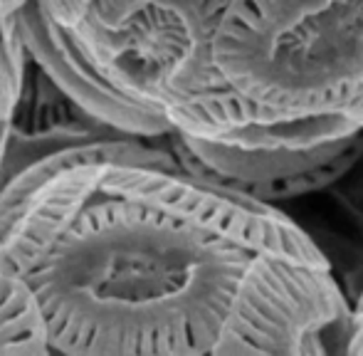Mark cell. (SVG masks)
Instances as JSON below:
<instances>
[{"mask_svg":"<svg viewBox=\"0 0 363 356\" xmlns=\"http://www.w3.org/2000/svg\"><path fill=\"white\" fill-rule=\"evenodd\" d=\"M252 255L188 216L96 191L28 279L52 354L213 356Z\"/></svg>","mask_w":363,"mask_h":356,"instance_id":"cell-1","label":"cell"},{"mask_svg":"<svg viewBox=\"0 0 363 356\" xmlns=\"http://www.w3.org/2000/svg\"><path fill=\"white\" fill-rule=\"evenodd\" d=\"M230 0H89L74 38L106 79L176 131L220 136L274 121L223 77L216 38Z\"/></svg>","mask_w":363,"mask_h":356,"instance_id":"cell-2","label":"cell"},{"mask_svg":"<svg viewBox=\"0 0 363 356\" xmlns=\"http://www.w3.org/2000/svg\"><path fill=\"white\" fill-rule=\"evenodd\" d=\"M216 60L272 116L363 109V0H230Z\"/></svg>","mask_w":363,"mask_h":356,"instance_id":"cell-3","label":"cell"},{"mask_svg":"<svg viewBox=\"0 0 363 356\" xmlns=\"http://www.w3.org/2000/svg\"><path fill=\"white\" fill-rule=\"evenodd\" d=\"M188 174L277 206L324 191L363 159V109L252 121L220 136L168 134Z\"/></svg>","mask_w":363,"mask_h":356,"instance_id":"cell-4","label":"cell"},{"mask_svg":"<svg viewBox=\"0 0 363 356\" xmlns=\"http://www.w3.org/2000/svg\"><path fill=\"white\" fill-rule=\"evenodd\" d=\"M109 164L181 171L168 136L116 134L28 161L0 183V267L28 277L94 198Z\"/></svg>","mask_w":363,"mask_h":356,"instance_id":"cell-5","label":"cell"},{"mask_svg":"<svg viewBox=\"0 0 363 356\" xmlns=\"http://www.w3.org/2000/svg\"><path fill=\"white\" fill-rule=\"evenodd\" d=\"M354 304L331 265L255 252L238 284L213 356L346 354Z\"/></svg>","mask_w":363,"mask_h":356,"instance_id":"cell-6","label":"cell"},{"mask_svg":"<svg viewBox=\"0 0 363 356\" xmlns=\"http://www.w3.org/2000/svg\"><path fill=\"white\" fill-rule=\"evenodd\" d=\"M10 20L25 52L91 116L146 139H163L176 131L163 116L116 89L84 52L72 28L60 23L43 0H28Z\"/></svg>","mask_w":363,"mask_h":356,"instance_id":"cell-7","label":"cell"},{"mask_svg":"<svg viewBox=\"0 0 363 356\" xmlns=\"http://www.w3.org/2000/svg\"><path fill=\"white\" fill-rule=\"evenodd\" d=\"M116 134H124V131H116L114 126L104 124L86 109H82L28 52L23 55L20 94L13 114V134H10V151L3 178L28 161L40 159L55 149Z\"/></svg>","mask_w":363,"mask_h":356,"instance_id":"cell-8","label":"cell"},{"mask_svg":"<svg viewBox=\"0 0 363 356\" xmlns=\"http://www.w3.org/2000/svg\"><path fill=\"white\" fill-rule=\"evenodd\" d=\"M0 354H52L48 319L33 282L5 267H0Z\"/></svg>","mask_w":363,"mask_h":356,"instance_id":"cell-9","label":"cell"},{"mask_svg":"<svg viewBox=\"0 0 363 356\" xmlns=\"http://www.w3.org/2000/svg\"><path fill=\"white\" fill-rule=\"evenodd\" d=\"M25 48L15 35L13 20H0V181L5 174L13 134V114L20 94V72H23Z\"/></svg>","mask_w":363,"mask_h":356,"instance_id":"cell-10","label":"cell"},{"mask_svg":"<svg viewBox=\"0 0 363 356\" xmlns=\"http://www.w3.org/2000/svg\"><path fill=\"white\" fill-rule=\"evenodd\" d=\"M43 3L48 5V10L60 20V23L72 28L77 20L84 15L89 0H43Z\"/></svg>","mask_w":363,"mask_h":356,"instance_id":"cell-11","label":"cell"},{"mask_svg":"<svg viewBox=\"0 0 363 356\" xmlns=\"http://www.w3.org/2000/svg\"><path fill=\"white\" fill-rule=\"evenodd\" d=\"M346 354L363 356V292L354 304V329H351V342Z\"/></svg>","mask_w":363,"mask_h":356,"instance_id":"cell-12","label":"cell"},{"mask_svg":"<svg viewBox=\"0 0 363 356\" xmlns=\"http://www.w3.org/2000/svg\"><path fill=\"white\" fill-rule=\"evenodd\" d=\"M28 0H0V20H8L18 13Z\"/></svg>","mask_w":363,"mask_h":356,"instance_id":"cell-13","label":"cell"}]
</instances>
